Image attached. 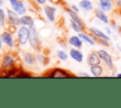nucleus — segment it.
Masks as SVG:
<instances>
[{
  "instance_id": "f257e3e1",
  "label": "nucleus",
  "mask_w": 121,
  "mask_h": 108,
  "mask_svg": "<svg viewBox=\"0 0 121 108\" xmlns=\"http://www.w3.org/2000/svg\"><path fill=\"white\" fill-rule=\"evenodd\" d=\"M29 43L34 49H36L38 47L39 37H38V33H37L35 25H32L29 27Z\"/></svg>"
},
{
  "instance_id": "f03ea898",
  "label": "nucleus",
  "mask_w": 121,
  "mask_h": 108,
  "mask_svg": "<svg viewBox=\"0 0 121 108\" xmlns=\"http://www.w3.org/2000/svg\"><path fill=\"white\" fill-rule=\"evenodd\" d=\"M98 54L101 58V60L106 64L107 67H109L110 69H112L113 68V62H112V55L105 50H99L98 52Z\"/></svg>"
},
{
  "instance_id": "7ed1b4c3",
  "label": "nucleus",
  "mask_w": 121,
  "mask_h": 108,
  "mask_svg": "<svg viewBox=\"0 0 121 108\" xmlns=\"http://www.w3.org/2000/svg\"><path fill=\"white\" fill-rule=\"evenodd\" d=\"M18 38H19L20 43L22 45H25L29 39V29L26 28V26L21 27L18 31Z\"/></svg>"
},
{
  "instance_id": "20e7f679",
  "label": "nucleus",
  "mask_w": 121,
  "mask_h": 108,
  "mask_svg": "<svg viewBox=\"0 0 121 108\" xmlns=\"http://www.w3.org/2000/svg\"><path fill=\"white\" fill-rule=\"evenodd\" d=\"M9 3H10V6L12 7L13 10H15L16 13L23 15L26 12L25 5L22 2H20L19 0H9Z\"/></svg>"
},
{
  "instance_id": "39448f33",
  "label": "nucleus",
  "mask_w": 121,
  "mask_h": 108,
  "mask_svg": "<svg viewBox=\"0 0 121 108\" xmlns=\"http://www.w3.org/2000/svg\"><path fill=\"white\" fill-rule=\"evenodd\" d=\"M100 61H101V58H100L98 53H95V52L91 53L88 56V59H87V62L90 66L98 65V64H100Z\"/></svg>"
},
{
  "instance_id": "423d86ee",
  "label": "nucleus",
  "mask_w": 121,
  "mask_h": 108,
  "mask_svg": "<svg viewBox=\"0 0 121 108\" xmlns=\"http://www.w3.org/2000/svg\"><path fill=\"white\" fill-rule=\"evenodd\" d=\"M8 18H9V23H10L12 25H14V26H17V25H19V24L21 23H20V18H19L18 15H17L15 12H13L12 10L8 9Z\"/></svg>"
},
{
  "instance_id": "0eeeda50",
  "label": "nucleus",
  "mask_w": 121,
  "mask_h": 108,
  "mask_svg": "<svg viewBox=\"0 0 121 108\" xmlns=\"http://www.w3.org/2000/svg\"><path fill=\"white\" fill-rule=\"evenodd\" d=\"M113 6V0H99V7L102 10L111 11Z\"/></svg>"
},
{
  "instance_id": "6e6552de",
  "label": "nucleus",
  "mask_w": 121,
  "mask_h": 108,
  "mask_svg": "<svg viewBox=\"0 0 121 108\" xmlns=\"http://www.w3.org/2000/svg\"><path fill=\"white\" fill-rule=\"evenodd\" d=\"M95 17H96L99 21H101L102 23H109V18H108V16L106 15L105 11L102 10L101 8H100V9H99V8L95 9Z\"/></svg>"
},
{
  "instance_id": "1a4fd4ad",
  "label": "nucleus",
  "mask_w": 121,
  "mask_h": 108,
  "mask_svg": "<svg viewBox=\"0 0 121 108\" xmlns=\"http://www.w3.org/2000/svg\"><path fill=\"white\" fill-rule=\"evenodd\" d=\"M44 13L46 15V17L48 18V20L50 22H54L55 20V12H56V8L51 7V6H45L44 7Z\"/></svg>"
},
{
  "instance_id": "9d476101",
  "label": "nucleus",
  "mask_w": 121,
  "mask_h": 108,
  "mask_svg": "<svg viewBox=\"0 0 121 108\" xmlns=\"http://www.w3.org/2000/svg\"><path fill=\"white\" fill-rule=\"evenodd\" d=\"M70 56L74 60H76L77 62H78V63L82 62V60H83V54H82V53L79 50H77V49H71L70 50Z\"/></svg>"
},
{
  "instance_id": "9b49d317",
  "label": "nucleus",
  "mask_w": 121,
  "mask_h": 108,
  "mask_svg": "<svg viewBox=\"0 0 121 108\" xmlns=\"http://www.w3.org/2000/svg\"><path fill=\"white\" fill-rule=\"evenodd\" d=\"M1 39L4 43H6L7 45H9V47L13 46V39H12V36L10 33L9 32H4L1 36Z\"/></svg>"
},
{
  "instance_id": "f8f14e48",
  "label": "nucleus",
  "mask_w": 121,
  "mask_h": 108,
  "mask_svg": "<svg viewBox=\"0 0 121 108\" xmlns=\"http://www.w3.org/2000/svg\"><path fill=\"white\" fill-rule=\"evenodd\" d=\"M90 70H91V73L93 74V76L95 77H99L102 75V72H103V69L102 67L98 64V65H94V66H90Z\"/></svg>"
},
{
  "instance_id": "ddd939ff",
  "label": "nucleus",
  "mask_w": 121,
  "mask_h": 108,
  "mask_svg": "<svg viewBox=\"0 0 121 108\" xmlns=\"http://www.w3.org/2000/svg\"><path fill=\"white\" fill-rule=\"evenodd\" d=\"M91 32L96 37V38H99V39H107V40H111V39L109 38V36H107L104 32H102L101 30H99V29H97V28H94V27H92L91 29Z\"/></svg>"
},
{
  "instance_id": "4468645a",
  "label": "nucleus",
  "mask_w": 121,
  "mask_h": 108,
  "mask_svg": "<svg viewBox=\"0 0 121 108\" xmlns=\"http://www.w3.org/2000/svg\"><path fill=\"white\" fill-rule=\"evenodd\" d=\"M69 43L76 48H80L82 46V39L78 36H73L69 39Z\"/></svg>"
},
{
  "instance_id": "2eb2a0df",
  "label": "nucleus",
  "mask_w": 121,
  "mask_h": 108,
  "mask_svg": "<svg viewBox=\"0 0 121 108\" xmlns=\"http://www.w3.org/2000/svg\"><path fill=\"white\" fill-rule=\"evenodd\" d=\"M13 64H14V58L11 55L7 54L3 59V67L5 69H9L11 66H13Z\"/></svg>"
},
{
  "instance_id": "dca6fc26",
  "label": "nucleus",
  "mask_w": 121,
  "mask_h": 108,
  "mask_svg": "<svg viewBox=\"0 0 121 108\" xmlns=\"http://www.w3.org/2000/svg\"><path fill=\"white\" fill-rule=\"evenodd\" d=\"M79 8L86 11H91V10H93L94 7L90 0H81L79 2Z\"/></svg>"
},
{
  "instance_id": "f3484780",
  "label": "nucleus",
  "mask_w": 121,
  "mask_h": 108,
  "mask_svg": "<svg viewBox=\"0 0 121 108\" xmlns=\"http://www.w3.org/2000/svg\"><path fill=\"white\" fill-rule=\"evenodd\" d=\"M67 13L70 15L71 19H72V20H74V21H75V22H76V23H78V25H79V26H80L82 29L84 28L83 23H82V21L79 19V17H78V16L76 14V11H73V10H70V9H68V10H67Z\"/></svg>"
},
{
  "instance_id": "a211bd4d",
  "label": "nucleus",
  "mask_w": 121,
  "mask_h": 108,
  "mask_svg": "<svg viewBox=\"0 0 121 108\" xmlns=\"http://www.w3.org/2000/svg\"><path fill=\"white\" fill-rule=\"evenodd\" d=\"M20 23L23 24V25H28L29 27L34 25V22L32 20L31 17L29 16H23L20 18Z\"/></svg>"
},
{
  "instance_id": "6ab92c4d",
  "label": "nucleus",
  "mask_w": 121,
  "mask_h": 108,
  "mask_svg": "<svg viewBox=\"0 0 121 108\" xmlns=\"http://www.w3.org/2000/svg\"><path fill=\"white\" fill-rule=\"evenodd\" d=\"M78 37H79L83 41H85V42H87V43H89V44H91V45H94V44H95L94 39H91V38H90L89 36H87L86 34L79 33V34H78Z\"/></svg>"
},
{
  "instance_id": "aec40b11",
  "label": "nucleus",
  "mask_w": 121,
  "mask_h": 108,
  "mask_svg": "<svg viewBox=\"0 0 121 108\" xmlns=\"http://www.w3.org/2000/svg\"><path fill=\"white\" fill-rule=\"evenodd\" d=\"M24 59H25V62H26V64H28V65H33L34 62H35L34 56H33L31 54H29V53H27V54H25Z\"/></svg>"
},
{
  "instance_id": "412c9836",
  "label": "nucleus",
  "mask_w": 121,
  "mask_h": 108,
  "mask_svg": "<svg viewBox=\"0 0 121 108\" xmlns=\"http://www.w3.org/2000/svg\"><path fill=\"white\" fill-rule=\"evenodd\" d=\"M52 76L53 77H67L69 76V74L66 73L62 69H55V71L52 73Z\"/></svg>"
},
{
  "instance_id": "4be33fe9",
  "label": "nucleus",
  "mask_w": 121,
  "mask_h": 108,
  "mask_svg": "<svg viewBox=\"0 0 121 108\" xmlns=\"http://www.w3.org/2000/svg\"><path fill=\"white\" fill-rule=\"evenodd\" d=\"M71 26H72V28H73L76 32H80V31L82 30V28H81L74 20H72V19H71Z\"/></svg>"
},
{
  "instance_id": "5701e85b",
  "label": "nucleus",
  "mask_w": 121,
  "mask_h": 108,
  "mask_svg": "<svg viewBox=\"0 0 121 108\" xmlns=\"http://www.w3.org/2000/svg\"><path fill=\"white\" fill-rule=\"evenodd\" d=\"M57 54H58V57H59L60 60H67V58H68L67 54H66L65 52H63V51H58Z\"/></svg>"
},
{
  "instance_id": "b1692460",
  "label": "nucleus",
  "mask_w": 121,
  "mask_h": 108,
  "mask_svg": "<svg viewBox=\"0 0 121 108\" xmlns=\"http://www.w3.org/2000/svg\"><path fill=\"white\" fill-rule=\"evenodd\" d=\"M5 22V13L2 8H0V24H4Z\"/></svg>"
},
{
  "instance_id": "393cba45",
  "label": "nucleus",
  "mask_w": 121,
  "mask_h": 108,
  "mask_svg": "<svg viewBox=\"0 0 121 108\" xmlns=\"http://www.w3.org/2000/svg\"><path fill=\"white\" fill-rule=\"evenodd\" d=\"M98 41H99V43H101V44L104 45V46H109V40H107V39H99V38H98Z\"/></svg>"
},
{
  "instance_id": "a878e982",
  "label": "nucleus",
  "mask_w": 121,
  "mask_h": 108,
  "mask_svg": "<svg viewBox=\"0 0 121 108\" xmlns=\"http://www.w3.org/2000/svg\"><path fill=\"white\" fill-rule=\"evenodd\" d=\"M115 5H116V8L121 10V0H115Z\"/></svg>"
},
{
  "instance_id": "bb28decb",
  "label": "nucleus",
  "mask_w": 121,
  "mask_h": 108,
  "mask_svg": "<svg viewBox=\"0 0 121 108\" xmlns=\"http://www.w3.org/2000/svg\"><path fill=\"white\" fill-rule=\"evenodd\" d=\"M78 75H79L80 77H90V75H89L88 73H85V72H80Z\"/></svg>"
},
{
  "instance_id": "cd10ccee",
  "label": "nucleus",
  "mask_w": 121,
  "mask_h": 108,
  "mask_svg": "<svg viewBox=\"0 0 121 108\" xmlns=\"http://www.w3.org/2000/svg\"><path fill=\"white\" fill-rule=\"evenodd\" d=\"M72 9H73L74 11H76V12H78V7H76L75 5H72Z\"/></svg>"
},
{
  "instance_id": "c85d7f7f",
  "label": "nucleus",
  "mask_w": 121,
  "mask_h": 108,
  "mask_svg": "<svg viewBox=\"0 0 121 108\" xmlns=\"http://www.w3.org/2000/svg\"><path fill=\"white\" fill-rule=\"evenodd\" d=\"M36 1H37L39 4H41V5H43V4L45 3V1H46V0H36Z\"/></svg>"
},
{
  "instance_id": "c756f323",
  "label": "nucleus",
  "mask_w": 121,
  "mask_h": 108,
  "mask_svg": "<svg viewBox=\"0 0 121 108\" xmlns=\"http://www.w3.org/2000/svg\"><path fill=\"white\" fill-rule=\"evenodd\" d=\"M106 30H107V32H108V34H111V30H110L109 28H106Z\"/></svg>"
},
{
  "instance_id": "7c9ffc66",
  "label": "nucleus",
  "mask_w": 121,
  "mask_h": 108,
  "mask_svg": "<svg viewBox=\"0 0 121 108\" xmlns=\"http://www.w3.org/2000/svg\"><path fill=\"white\" fill-rule=\"evenodd\" d=\"M2 48V39H0V50Z\"/></svg>"
},
{
  "instance_id": "2f4dec72",
  "label": "nucleus",
  "mask_w": 121,
  "mask_h": 108,
  "mask_svg": "<svg viewBox=\"0 0 121 108\" xmlns=\"http://www.w3.org/2000/svg\"><path fill=\"white\" fill-rule=\"evenodd\" d=\"M116 77H121V73H117L116 74Z\"/></svg>"
},
{
  "instance_id": "473e14b6",
  "label": "nucleus",
  "mask_w": 121,
  "mask_h": 108,
  "mask_svg": "<svg viewBox=\"0 0 121 108\" xmlns=\"http://www.w3.org/2000/svg\"><path fill=\"white\" fill-rule=\"evenodd\" d=\"M3 5V0H0V6H2Z\"/></svg>"
}]
</instances>
